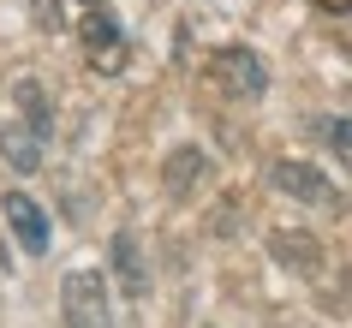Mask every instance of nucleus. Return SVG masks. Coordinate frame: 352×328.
I'll use <instances>...</instances> for the list:
<instances>
[{
	"instance_id": "f8f14e48",
	"label": "nucleus",
	"mask_w": 352,
	"mask_h": 328,
	"mask_svg": "<svg viewBox=\"0 0 352 328\" xmlns=\"http://www.w3.org/2000/svg\"><path fill=\"white\" fill-rule=\"evenodd\" d=\"M316 12H352V0H311Z\"/></svg>"
},
{
	"instance_id": "39448f33",
	"label": "nucleus",
	"mask_w": 352,
	"mask_h": 328,
	"mask_svg": "<svg viewBox=\"0 0 352 328\" xmlns=\"http://www.w3.org/2000/svg\"><path fill=\"white\" fill-rule=\"evenodd\" d=\"M6 227L19 233V245H24L30 256L48 251V215H42V203H36V197L12 191V197H6Z\"/></svg>"
},
{
	"instance_id": "20e7f679",
	"label": "nucleus",
	"mask_w": 352,
	"mask_h": 328,
	"mask_svg": "<svg viewBox=\"0 0 352 328\" xmlns=\"http://www.w3.org/2000/svg\"><path fill=\"white\" fill-rule=\"evenodd\" d=\"M66 328H113L108 322V287L102 274H66Z\"/></svg>"
},
{
	"instance_id": "f03ea898",
	"label": "nucleus",
	"mask_w": 352,
	"mask_h": 328,
	"mask_svg": "<svg viewBox=\"0 0 352 328\" xmlns=\"http://www.w3.org/2000/svg\"><path fill=\"white\" fill-rule=\"evenodd\" d=\"M209 72H215V84H221L227 96H245V102H257V96L269 90V72H263V60L251 54V48H221V54L209 60Z\"/></svg>"
},
{
	"instance_id": "423d86ee",
	"label": "nucleus",
	"mask_w": 352,
	"mask_h": 328,
	"mask_svg": "<svg viewBox=\"0 0 352 328\" xmlns=\"http://www.w3.org/2000/svg\"><path fill=\"white\" fill-rule=\"evenodd\" d=\"M113 274H120V292H126V298H144L149 292V269H144L138 233H113Z\"/></svg>"
},
{
	"instance_id": "ddd939ff",
	"label": "nucleus",
	"mask_w": 352,
	"mask_h": 328,
	"mask_svg": "<svg viewBox=\"0 0 352 328\" xmlns=\"http://www.w3.org/2000/svg\"><path fill=\"white\" fill-rule=\"evenodd\" d=\"M90 6H102V0H90Z\"/></svg>"
},
{
	"instance_id": "7ed1b4c3",
	"label": "nucleus",
	"mask_w": 352,
	"mask_h": 328,
	"mask_svg": "<svg viewBox=\"0 0 352 328\" xmlns=\"http://www.w3.org/2000/svg\"><path fill=\"white\" fill-rule=\"evenodd\" d=\"M269 185L287 191L293 203H311V209H334V203H340V191H334L311 162H275V167H269Z\"/></svg>"
},
{
	"instance_id": "9b49d317",
	"label": "nucleus",
	"mask_w": 352,
	"mask_h": 328,
	"mask_svg": "<svg viewBox=\"0 0 352 328\" xmlns=\"http://www.w3.org/2000/svg\"><path fill=\"white\" fill-rule=\"evenodd\" d=\"M329 149L340 155V167L352 173V120H329Z\"/></svg>"
},
{
	"instance_id": "0eeeda50",
	"label": "nucleus",
	"mask_w": 352,
	"mask_h": 328,
	"mask_svg": "<svg viewBox=\"0 0 352 328\" xmlns=\"http://www.w3.org/2000/svg\"><path fill=\"white\" fill-rule=\"evenodd\" d=\"M12 102L24 108V120H19V126H30V131L42 138V144H48V138H54V108H48L42 84H36V78H19V84H12Z\"/></svg>"
},
{
	"instance_id": "f257e3e1",
	"label": "nucleus",
	"mask_w": 352,
	"mask_h": 328,
	"mask_svg": "<svg viewBox=\"0 0 352 328\" xmlns=\"http://www.w3.org/2000/svg\"><path fill=\"white\" fill-rule=\"evenodd\" d=\"M78 42H84V54H90L96 72H120L126 66V30H120V19H113L108 6H96L90 19L78 24Z\"/></svg>"
},
{
	"instance_id": "1a4fd4ad",
	"label": "nucleus",
	"mask_w": 352,
	"mask_h": 328,
	"mask_svg": "<svg viewBox=\"0 0 352 328\" xmlns=\"http://www.w3.org/2000/svg\"><path fill=\"white\" fill-rule=\"evenodd\" d=\"M269 251H275L287 269H298V274H316V256H322L311 233H275V239H269Z\"/></svg>"
},
{
	"instance_id": "6e6552de",
	"label": "nucleus",
	"mask_w": 352,
	"mask_h": 328,
	"mask_svg": "<svg viewBox=\"0 0 352 328\" xmlns=\"http://www.w3.org/2000/svg\"><path fill=\"white\" fill-rule=\"evenodd\" d=\"M0 155L19 167V173H36L42 167V138L30 126H0Z\"/></svg>"
},
{
	"instance_id": "9d476101",
	"label": "nucleus",
	"mask_w": 352,
	"mask_h": 328,
	"mask_svg": "<svg viewBox=\"0 0 352 328\" xmlns=\"http://www.w3.org/2000/svg\"><path fill=\"white\" fill-rule=\"evenodd\" d=\"M204 173H209L204 149H179V155L167 162V191H173V197H191V185H204Z\"/></svg>"
}]
</instances>
